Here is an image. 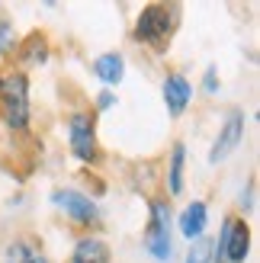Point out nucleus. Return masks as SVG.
Listing matches in <instances>:
<instances>
[{
	"mask_svg": "<svg viewBox=\"0 0 260 263\" xmlns=\"http://www.w3.org/2000/svg\"><path fill=\"white\" fill-rule=\"evenodd\" d=\"M180 26V7L177 4H145L141 13L135 16L132 39L138 45L151 48L154 55H164L171 39Z\"/></svg>",
	"mask_w": 260,
	"mask_h": 263,
	"instance_id": "obj_2",
	"label": "nucleus"
},
{
	"mask_svg": "<svg viewBox=\"0 0 260 263\" xmlns=\"http://www.w3.org/2000/svg\"><path fill=\"white\" fill-rule=\"evenodd\" d=\"M32 263H48V260H45V257H42V254H39V257H35V260H32Z\"/></svg>",
	"mask_w": 260,
	"mask_h": 263,
	"instance_id": "obj_19",
	"label": "nucleus"
},
{
	"mask_svg": "<svg viewBox=\"0 0 260 263\" xmlns=\"http://www.w3.org/2000/svg\"><path fill=\"white\" fill-rule=\"evenodd\" d=\"M164 106H167V112L174 116V119H180L187 109H190V103H193V87H190V81L180 71H171L164 77Z\"/></svg>",
	"mask_w": 260,
	"mask_h": 263,
	"instance_id": "obj_8",
	"label": "nucleus"
},
{
	"mask_svg": "<svg viewBox=\"0 0 260 263\" xmlns=\"http://www.w3.org/2000/svg\"><path fill=\"white\" fill-rule=\"evenodd\" d=\"M29 112V74L13 61H0V119L10 132H26Z\"/></svg>",
	"mask_w": 260,
	"mask_h": 263,
	"instance_id": "obj_1",
	"label": "nucleus"
},
{
	"mask_svg": "<svg viewBox=\"0 0 260 263\" xmlns=\"http://www.w3.org/2000/svg\"><path fill=\"white\" fill-rule=\"evenodd\" d=\"M244 141V109H228L225 112V122L218 125V135L212 141V151H209V164H222L228 161L231 154L238 151V144Z\"/></svg>",
	"mask_w": 260,
	"mask_h": 263,
	"instance_id": "obj_7",
	"label": "nucleus"
},
{
	"mask_svg": "<svg viewBox=\"0 0 260 263\" xmlns=\"http://www.w3.org/2000/svg\"><path fill=\"white\" fill-rule=\"evenodd\" d=\"M51 205H55L58 212H64L71 221H77V225H97L100 221L97 202L90 199L87 193H81V190H71V186L51 190Z\"/></svg>",
	"mask_w": 260,
	"mask_h": 263,
	"instance_id": "obj_6",
	"label": "nucleus"
},
{
	"mask_svg": "<svg viewBox=\"0 0 260 263\" xmlns=\"http://www.w3.org/2000/svg\"><path fill=\"white\" fill-rule=\"evenodd\" d=\"M212 251H218V263H244L251 254V225L241 215L228 212L222 221V234L218 244H212Z\"/></svg>",
	"mask_w": 260,
	"mask_h": 263,
	"instance_id": "obj_4",
	"label": "nucleus"
},
{
	"mask_svg": "<svg viewBox=\"0 0 260 263\" xmlns=\"http://www.w3.org/2000/svg\"><path fill=\"white\" fill-rule=\"evenodd\" d=\"M16 45H20V39H16V32H13V23L4 16V13H0V55H4V58H13Z\"/></svg>",
	"mask_w": 260,
	"mask_h": 263,
	"instance_id": "obj_15",
	"label": "nucleus"
},
{
	"mask_svg": "<svg viewBox=\"0 0 260 263\" xmlns=\"http://www.w3.org/2000/svg\"><path fill=\"white\" fill-rule=\"evenodd\" d=\"M206 221H209V209H206L202 199H193L183 212H180L177 228H180V234H183L187 241H199L202 231H206Z\"/></svg>",
	"mask_w": 260,
	"mask_h": 263,
	"instance_id": "obj_9",
	"label": "nucleus"
},
{
	"mask_svg": "<svg viewBox=\"0 0 260 263\" xmlns=\"http://www.w3.org/2000/svg\"><path fill=\"white\" fill-rule=\"evenodd\" d=\"M94 74L100 77L103 84L116 87L125 77V58L119 55V51H103L100 58H94Z\"/></svg>",
	"mask_w": 260,
	"mask_h": 263,
	"instance_id": "obj_12",
	"label": "nucleus"
},
{
	"mask_svg": "<svg viewBox=\"0 0 260 263\" xmlns=\"http://www.w3.org/2000/svg\"><path fill=\"white\" fill-rule=\"evenodd\" d=\"M71 263H113V251L103 238H81L71 251Z\"/></svg>",
	"mask_w": 260,
	"mask_h": 263,
	"instance_id": "obj_11",
	"label": "nucleus"
},
{
	"mask_svg": "<svg viewBox=\"0 0 260 263\" xmlns=\"http://www.w3.org/2000/svg\"><path fill=\"white\" fill-rule=\"evenodd\" d=\"M109 106H116V93H113V90H103V93L97 97V112L109 109Z\"/></svg>",
	"mask_w": 260,
	"mask_h": 263,
	"instance_id": "obj_18",
	"label": "nucleus"
},
{
	"mask_svg": "<svg viewBox=\"0 0 260 263\" xmlns=\"http://www.w3.org/2000/svg\"><path fill=\"white\" fill-rule=\"evenodd\" d=\"M202 90H206L209 97L218 93V71H215V68H206V74H202Z\"/></svg>",
	"mask_w": 260,
	"mask_h": 263,
	"instance_id": "obj_17",
	"label": "nucleus"
},
{
	"mask_svg": "<svg viewBox=\"0 0 260 263\" xmlns=\"http://www.w3.org/2000/svg\"><path fill=\"white\" fill-rule=\"evenodd\" d=\"M183 164H187V144L183 141H174L171 164H167V193H171V196L183 193Z\"/></svg>",
	"mask_w": 260,
	"mask_h": 263,
	"instance_id": "obj_13",
	"label": "nucleus"
},
{
	"mask_svg": "<svg viewBox=\"0 0 260 263\" xmlns=\"http://www.w3.org/2000/svg\"><path fill=\"white\" fill-rule=\"evenodd\" d=\"M171 225H174V215H171V202L167 199H151L148 202V225H145V251L158 260L167 263L174 254V238H171Z\"/></svg>",
	"mask_w": 260,
	"mask_h": 263,
	"instance_id": "obj_3",
	"label": "nucleus"
},
{
	"mask_svg": "<svg viewBox=\"0 0 260 263\" xmlns=\"http://www.w3.org/2000/svg\"><path fill=\"white\" fill-rule=\"evenodd\" d=\"M39 257V247L32 244V241H13L10 247H7V254H4V260L7 263H32Z\"/></svg>",
	"mask_w": 260,
	"mask_h": 263,
	"instance_id": "obj_14",
	"label": "nucleus"
},
{
	"mask_svg": "<svg viewBox=\"0 0 260 263\" xmlns=\"http://www.w3.org/2000/svg\"><path fill=\"white\" fill-rule=\"evenodd\" d=\"M13 58H20L23 64H45L48 61V35L42 29H32L26 39H20L16 51H13Z\"/></svg>",
	"mask_w": 260,
	"mask_h": 263,
	"instance_id": "obj_10",
	"label": "nucleus"
},
{
	"mask_svg": "<svg viewBox=\"0 0 260 263\" xmlns=\"http://www.w3.org/2000/svg\"><path fill=\"white\" fill-rule=\"evenodd\" d=\"M209 260H212V241L209 238H199L196 244L190 247L187 263H209Z\"/></svg>",
	"mask_w": 260,
	"mask_h": 263,
	"instance_id": "obj_16",
	"label": "nucleus"
},
{
	"mask_svg": "<svg viewBox=\"0 0 260 263\" xmlns=\"http://www.w3.org/2000/svg\"><path fill=\"white\" fill-rule=\"evenodd\" d=\"M68 144L77 161L84 164H97L100 161V141H97V112L81 109L68 119Z\"/></svg>",
	"mask_w": 260,
	"mask_h": 263,
	"instance_id": "obj_5",
	"label": "nucleus"
}]
</instances>
